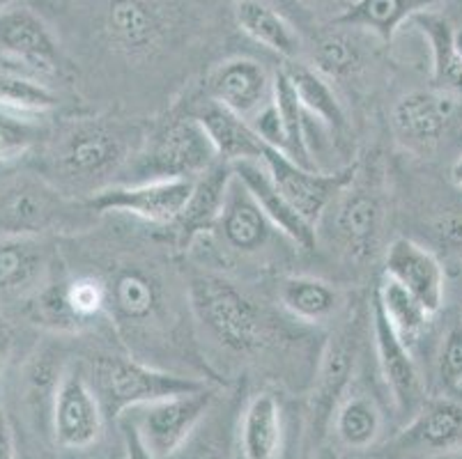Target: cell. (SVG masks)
Masks as SVG:
<instances>
[{
    "mask_svg": "<svg viewBox=\"0 0 462 459\" xmlns=\"http://www.w3.org/2000/svg\"><path fill=\"white\" fill-rule=\"evenodd\" d=\"M193 179H150V182H120L86 197L97 214H125L143 223L171 227L182 212L191 193Z\"/></svg>",
    "mask_w": 462,
    "mask_h": 459,
    "instance_id": "obj_12",
    "label": "cell"
},
{
    "mask_svg": "<svg viewBox=\"0 0 462 459\" xmlns=\"http://www.w3.org/2000/svg\"><path fill=\"white\" fill-rule=\"evenodd\" d=\"M14 3H16V0H0V12L7 10V7H12Z\"/></svg>",
    "mask_w": 462,
    "mask_h": 459,
    "instance_id": "obj_49",
    "label": "cell"
},
{
    "mask_svg": "<svg viewBox=\"0 0 462 459\" xmlns=\"http://www.w3.org/2000/svg\"><path fill=\"white\" fill-rule=\"evenodd\" d=\"M451 182H453V187L460 188L462 191V154L456 159V161H453V166H451Z\"/></svg>",
    "mask_w": 462,
    "mask_h": 459,
    "instance_id": "obj_47",
    "label": "cell"
},
{
    "mask_svg": "<svg viewBox=\"0 0 462 459\" xmlns=\"http://www.w3.org/2000/svg\"><path fill=\"white\" fill-rule=\"evenodd\" d=\"M44 136L40 117L16 115L0 108V163L23 157Z\"/></svg>",
    "mask_w": 462,
    "mask_h": 459,
    "instance_id": "obj_39",
    "label": "cell"
},
{
    "mask_svg": "<svg viewBox=\"0 0 462 459\" xmlns=\"http://www.w3.org/2000/svg\"><path fill=\"white\" fill-rule=\"evenodd\" d=\"M106 414L86 370L67 363L51 409V435L65 450H86L102 439Z\"/></svg>",
    "mask_w": 462,
    "mask_h": 459,
    "instance_id": "obj_13",
    "label": "cell"
},
{
    "mask_svg": "<svg viewBox=\"0 0 462 459\" xmlns=\"http://www.w3.org/2000/svg\"><path fill=\"white\" fill-rule=\"evenodd\" d=\"M203 95L242 120L254 122L274 99V76L254 58L235 56L208 71Z\"/></svg>",
    "mask_w": 462,
    "mask_h": 459,
    "instance_id": "obj_15",
    "label": "cell"
},
{
    "mask_svg": "<svg viewBox=\"0 0 462 459\" xmlns=\"http://www.w3.org/2000/svg\"><path fill=\"white\" fill-rule=\"evenodd\" d=\"M373 301L377 303V308L386 317V322L392 324V328L398 334V338L414 349L426 334L428 324H430L432 315L423 308L419 298L411 297L405 288L392 280V278L382 276L380 285L375 289Z\"/></svg>",
    "mask_w": 462,
    "mask_h": 459,
    "instance_id": "obj_32",
    "label": "cell"
},
{
    "mask_svg": "<svg viewBox=\"0 0 462 459\" xmlns=\"http://www.w3.org/2000/svg\"><path fill=\"white\" fill-rule=\"evenodd\" d=\"M141 126L113 117H71L56 129L42 154V177L67 196L102 191L125 175L141 150Z\"/></svg>",
    "mask_w": 462,
    "mask_h": 459,
    "instance_id": "obj_1",
    "label": "cell"
},
{
    "mask_svg": "<svg viewBox=\"0 0 462 459\" xmlns=\"http://www.w3.org/2000/svg\"><path fill=\"white\" fill-rule=\"evenodd\" d=\"M187 113L200 122V126H203L205 133L212 141L214 150H217L218 161L235 166L239 161L263 159L267 145L258 136L254 124L235 115L226 106H221V104L203 95L200 99H196V104L187 108Z\"/></svg>",
    "mask_w": 462,
    "mask_h": 459,
    "instance_id": "obj_23",
    "label": "cell"
},
{
    "mask_svg": "<svg viewBox=\"0 0 462 459\" xmlns=\"http://www.w3.org/2000/svg\"><path fill=\"white\" fill-rule=\"evenodd\" d=\"M411 25L426 37L430 46L432 87L462 99V46L451 21L432 10L414 16Z\"/></svg>",
    "mask_w": 462,
    "mask_h": 459,
    "instance_id": "obj_26",
    "label": "cell"
},
{
    "mask_svg": "<svg viewBox=\"0 0 462 459\" xmlns=\"http://www.w3.org/2000/svg\"><path fill=\"white\" fill-rule=\"evenodd\" d=\"M14 457V441H12V425L0 414V459Z\"/></svg>",
    "mask_w": 462,
    "mask_h": 459,
    "instance_id": "obj_45",
    "label": "cell"
},
{
    "mask_svg": "<svg viewBox=\"0 0 462 459\" xmlns=\"http://www.w3.org/2000/svg\"><path fill=\"white\" fill-rule=\"evenodd\" d=\"M331 207H334L331 233L340 251L356 262L375 258L386 218L382 193L371 187H355L352 182L336 197Z\"/></svg>",
    "mask_w": 462,
    "mask_h": 459,
    "instance_id": "obj_16",
    "label": "cell"
},
{
    "mask_svg": "<svg viewBox=\"0 0 462 459\" xmlns=\"http://www.w3.org/2000/svg\"><path fill=\"white\" fill-rule=\"evenodd\" d=\"M442 3L444 0H352L336 23L368 31L380 40L392 41L402 23L423 12H432Z\"/></svg>",
    "mask_w": 462,
    "mask_h": 459,
    "instance_id": "obj_27",
    "label": "cell"
},
{
    "mask_svg": "<svg viewBox=\"0 0 462 459\" xmlns=\"http://www.w3.org/2000/svg\"><path fill=\"white\" fill-rule=\"evenodd\" d=\"M104 280L108 288V317L129 343L163 326L168 313L166 288L154 269L125 262Z\"/></svg>",
    "mask_w": 462,
    "mask_h": 459,
    "instance_id": "obj_8",
    "label": "cell"
},
{
    "mask_svg": "<svg viewBox=\"0 0 462 459\" xmlns=\"http://www.w3.org/2000/svg\"><path fill=\"white\" fill-rule=\"evenodd\" d=\"M356 361H359V324L347 322L329 335L315 368L309 393V429L322 439L331 427L338 404L352 390Z\"/></svg>",
    "mask_w": 462,
    "mask_h": 459,
    "instance_id": "obj_9",
    "label": "cell"
},
{
    "mask_svg": "<svg viewBox=\"0 0 462 459\" xmlns=\"http://www.w3.org/2000/svg\"><path fill=\"white\" fill-rule=\"evenodd\" d=\"M92 459H125V450L120 454H113V453H104V454H97Z\"/></svg>",
    "mask_w": 462,
    "mask_h": 459,
    "instance_id": "obj_48",
    "label": "cell"
},
{
    "mask_svg": "<svg viewBox=\"0 0 462 459\" xmlns=\"http://www.w3.org/2000/svg\"><path fill=\"white\" fill-rule=\"evenodd\" d=\"M51 251L44 237H0V298H31L49 280Z\"/></svg>",
    "mask_w": 462,
    "mask_h": 459,
    "instance_id": "obj_24",
    "label": "cell"
},
{
    "mask_svg": "<svg viewBox=\"0 0 462 459\" xmlns=\"http://www.w3.org/2000/svg\"><path fill=\"white\" fill-rule=\"evenodd\" d=\"M283 409L274 393L263 390L246 402L237 423V450L242 459H281Z\"/></svg>",
    "mask_w": 462,
    "mask_h": 459,
    "instance_id": "obj_25",
    "label": "cell"
},
{
    "mask_svg": "<svg viewBox=\"0 0 462 459\" xmlns=\"http://www.w3.org/2000/svg\"><path fill=\"white\" fill-rule=\"evenodd\" d=\"M313 69L320 71L325 78L343 81V78L356 76L366 67V50L350 31H346V25H338L318 37L313 49Z\"/></svg>",
    "mask_w": 462,
    "mask_h": 459,
    "instance_id": "obj_34",
    "label": "cell"
},
{
    "mask_svg": "<svg viewBox=\"0 0 462 459\" xmlns=\"http://www.w3.org/2000/svg\"><path fill=\"white\" fill-rule=\"evenodd\" d=\"M65 292L71 313L83 331L108 317V288L104 276L81 273L77 278H69L65 280Z\"/></svg>",
    "mask_w": 462,
    "mask_h": 459,
    "instance_id": "obj_38",
    "label": "cell"
},
{
    "mask_svg": "<svg viewBox=\"0 0 462 459\" xmlns=\"http://www.w3.org/2000/svg\"><path fill=\"white\" fill-rule=\"evenodd\" d=\"M285 71H288L290 81L295 86L306 115L315 117L331 133L343 132L347 126V117L334 87H331L329 78H325L320 71H315L313 67L306 65H290L285 67Z\"/></svg>",
    "mask_w": 462,
    "mask_h": 459,
    "instance_id": "obj_33",
    "label": "cell"
},
{
    "mask_svg": "<svg viewBox=\"0 0 462 459\" xmlns=\"http://www.w3.org/2000/svg\"><path fill=\"white\" fill-rule=\"evenodd\" d=\"M88 377L95 386V393L108 420H120L127 411L143 404L209 386L200 377L168 372L141 359L117 356V353L97 356L90 363Z\"/></svg>",
    "mask_w": 462,
    "mask_h": 459,
    "instance_id": "obj_4",
    "label": "cell"
},
{
    "mask_svg": "<svg viewBox=\"0 0 462 459\" xmlns=\"http://www.w3.org/2000/svg\"><path fill=\"white\" fill-rule=\"evenodd\" d=\"M272 106H274L276 129H279V142H276L274 150L283 151L285 157H290L300 166L318 168L309 150L306 111L285 69H279L274 74V99H272Z\"/></svg>",
    "mask_w": 462,
    "mask_h": 459,
    "instance_id": "obj_29",
    "label": "cell"
},
{
    "mask_svg": "<svg viewBox=\"0 0 462 459\" xmlns=\"http://www.w3.org/2000/svg\"><path fill=\"white\" fill-rule=\"evenodd\" d=\"M263 163L270 172L272 182L288 202L310 225H318L327 209L334 205L336 197L346 191L356 179V163L340 168V170L322 172L318 168H306L285 157L283 151L267 145L263 154Z\"/></svg>",
    "mask_w": 462,
    "mask_h": 459,
    "instance_id": "obj_11",
    "label": "cell"
},
{
    "mask_svg": "<svg viewBox=\"0 0 462 459\" xmlns=\"http://www.w3.org/2000/svg\"><path fill=\"white\" fill-rule=\"evenodd\" d=\"M279 301L290 317L304 324H327L346 306L336 285L315 276H285L279 283Z\"/></svg>",
    "mask_w": 462,
    "mask_h": 459,
    "instance_id": "obj_28",
    "label": "cell"
},
{
    "mask_svg": "<svg viewBox=\"0 0 462 459\" xmlns=\"http://www.w3.org/2000/svg\"><path fill=\"white\" fill-rule=\"evenodd\" d=\"M178 31V7L171 0H106L102 35L116 56L145 62L159 56Z\"/></svg>",
    "mask_w": 462,
    "mask_h": 459,
    "instance_id": "obj_6",
    "label": "cell"
},
{
    "mask_svg": "<svg viewBox=\"0 0 462 459\" xmlns=\"http://www.w3.org/2000/svg\"><path fill=\"white\" fill-rule=\"evenodd\" d=\"M0 58L37 78H51L62 69V50L51 28L28 7L0 12Z\"/></svg>",
    "mask_w": 462,
    "mask_h": 459,
    "instance_id": "obj_14",
    "label": "cell"
},
{
    "mask_svg": "<svg viewBox=\"0 0 462 459\" xmlns=\"http://www.w3.org/2000/svg\"><path fill=\"white\" fill-rule=\"evenodd\" d=\"M435 234L439 242L448 246H462V216L460 214H444L435 221Z\"/></svg>",
    "mask_w": 462,
    "mask_h": 459,
    "instance_id": "obj_43",
    "label": "cell"
},
{
    "mask_svg": "<svg viewBox=\"0 0 462 459\" xmlns=\"http://www.w3.org/2000/svg\"><path fill=\"white\" fill-rule=\"evenodd\" d=\"M0 390H3V370H0Z\"/></svg>",
    "mask_w": 462,
    "mask_h": 459,
    "instance_id": "obj_50",
    "label": "cell"
},
{
    "mask_svg": "<svg viewBox=\"0 0 462 459\" xmlns=\"http://www.w3.org/2000/svg\"><path fill=\"white\" fill-rule=\"evenodd\" d=\"M347 3H352V0H347Z\"/></svg>",
    "mask_w": 462,
    "mask_h": 459,
    "instance_id": "obj_51",
    "label": "cell"
},
{
    "mask_svg": "<svg viewBox=\"0 0 462 459\" xmlns=\"http://www.w3.org/2000/svg\"><path fill=\"white\" fill-rule=\"evenodd\" d=\"M217 404V402H214ZM214 407L205 416L199 429L171 459H230V445L226 439V425L212 416Z\"/></svg>",
    "mask_w": 462,
    "mask_h": 459,
    "instance_id": "obj_40",
    "label": "cell"
},
{
    "mask_svg": "<svg viewBox=\"0 0 462 459\" xmlns=\"http://www.w3.org/2000/svg\"><path fill=\"white\" fill-rule=\"evenodd\" d=\"M233 182V166L217 161L209 170L193 179L191 193L182 212L168 230H173V242L180 251H189L193 243L214 233L221 209H224L228 187Z\"/></svg>",
    "mask_w": 462,
    "mask_h": 459,
    "instance_id": "obj_21",
    "label": "cell"
},
{
    "mask_svg": "<svg viewBox=\"0 0 462 459\" xmlns=\"http://www.w3.org/2000/svg\"><path fill=\"white\" fill-rule=\"evenodd\" d=\"M235 21L242 32H246L264 49L279 53L281 58L292 60L300 53V35L267 0H235Z\"/></svg>",
    "mask_w": 462,
    "mask_h": 459,
    "instance_id": "obj_30",
    "label": "cell"
},
{
    "mask_svg": "<svg viewBox=\"0 0 462 459\" xmlns=\"http://www.w3.org/2000/svg\"><path fill=\"white\" fill-rule=\"evenodd\" d=\"M67 363L62 361L56 347H40L23 368V395L26 404L35 414L49 416L51 423L53 398H56L58 384L65 374Z\"/></svg>",
    "mask_w": 462,
    "mask_h": 459,
    "instance_id": "obj_36",
    "label": "cell"
},
{
    "mask_svg": "<svg viewBox=\"0 0 462 459\" xmlns=\"http://www.w3.org/2000/svg\"><path fill=\"white\" fill-rule=\"evenodd\" d=\"M12 441H14L12 459H56L37 436H32L26 429H19L16 425H12Z\"/></svg>",
    "mask_w": 462,
    "mask_h": 459,
    "instance_id": "obj_42",
    "label": "cell"
},
{
    "mask_svg": "<svg viewBox=\"0 0 462 459\" xmlns=\"http://www.w3.org/2000/svg\"><path fill=\"white\" fill-rule=\"evenodd\" d=\"M456 101L439 90L407 92L392 108L393 133L410 151L426 154L435 150L456 113Z\"/></svg>",
    "mask_w": 462,
    "mask_h": 459,
    "instance_id": "obj_18",
    "label": "cell"
},
{
    "mask_svg": "<svg viewBox=\"0 0 462 459\" xmlns=\"http://www.w3.org/2000/svg\"><path fill=\"white\" fill-rule=\"evenodd\" d=\"M92 216L86 200L67 196L40 172H19L0 184V237L79 233Z\"/></svg>",
    "mask_w": 462,
    "mask_h": 459,
    "instance_id": "obj_3",
    "label": "cell"
},
{
    "mask_svg": "<svg viewBox=\"0 0 462 459\" xmlns=\"http://www.w3.org/2000/svg\"><path fill=\"white\" fill-rule=\"evenodd\" d=\"M462 453V404L430 398L384 445V459H448Z\"/></svg>",
    "mask_w": 462,
    "mask_h": 459,
    "instance_id": "obj_10",
    "label": "cell"
},
{
    "mask_svg": "<svg viewBox=\"0 0 462 459\" xmlns=\"http://www.w3.org/2000/svg\"><path fill=\"white\" fill-rule=\"evenodd\" d=\"M233 172L239 182L249 188L254 200L258 202V207L263 209L264 216L270 218V223L276 227V233H279L281 237L288 239V242L292 243V246L300 248V251H313L315 242H318V230H315V225H310V223L290 205L288 197L276 188V184L272 182L270 172L264 168L263 159L235 163Z\"/></svg>",
    "mask_w": 462,
    "mask_h": 459,
    "instance_id": "obj_22",
    "label": "cell"
},
{
    "mask_svg": "<svg viewBox=\"0 0 462 459\" xmlns=\"http://www.w3.org/2000/svg\"><path fill=\"white\" fill-rule=\"evenodd\" d=\"M217 399V390L205 386L191 393L171 395L157 402L143 404L127 411L120 420L136 429V435L154 457L171 459L199 429Z\"/></svg>",
    "mask_w": 462,
    "mask_h": 459,
    "instance_id": "obj_7",
    "label": "cell"
},
{
    "mask_svg": "<svg viewBox=\"0 0 462 459\" xmlns=\"http://www.w3.org/2000/svg\"><path fill=\"white\" fill-rule=\"evenodd\" d=\"M58 106V95L42 78L16 67H0V108L16 115L42 117Z\"/></svg>",
    "mask_w": 462,
    "mask_h": 459,
    "instance_id": "obj_35",
    "label": "cell"
},
{
    "mask_svg": "<svg viewBox=\"0 0 462 459\" xmlns=\"http://www.w3.org/2000/svg\"><path fill=\"white\" fill-rule=\"evenodd\" d=\"M384 276L419 298L430 315L442 310L447 273L435 252L414 239L398 237L389 243L384 252Z\"/></svg>",
    "mask_w": 462,
    "mask_h": 459,
    "instance_id": "obj_19",
    "label": "cell"
},
{
    "mask_svg": "<svg viewBox=\"0 0 462 459\" xmlns=\"http://www.w3.org/2000/svg\"><path fill=\"white\" fill-rule=\"evenodd\" d=\"M371 319L377 368H380L382 379H384L386 390L392 395L393 409L398 411V416L411 418L428 399L426 384H423V377L419 372L417 361H414V353L398 338V334L392 328V324L386 322L375 301H373Z\"/></svg>",
    "mask_w": 462,
    "mask_h": 459,
    "instance_id": "obj_17",
    "label": "cell"
},
{
    "mask_svg": "<svg viewBox=\"0 0 462 459\" xmlns=\"http://www.w3.org/2000/svg\"><path fill=\"white\" fill-rule=\"evenodd\" d=\"M218 161L212 141L189 113L173 115L145 133L141 150L129 163V182L196 179Z\"/></svg>",
    "mask_w": 462,
    "mask_h": 459,
    "instance_id": "obj_5",
    "label": "cell"
},
{
    "mask_svg": "<svg viewBox=\"0 0 462 459\" xmlns=\"http://www.w3.org/2000/svg\"><path fill=\"white\" fill-rule=\"evenodd\" d=\"M274 233L276 227L258 207V202L254 200L249 188L239 182L233 172V182L228 187L224 209H221V216L214 225V237L218 239L221 248L235 252V255H242V258H249V255H258L260 251L270 246Z\"/></svg>",
    "mask_w": 462,
    "mask_h": 459,
    "instance_id": "obj_20",
    "label": "cell"
},
{
    "mask_svg": "<svg viewBox=\"0 0 462 459\" xmlns=\"http://www.w3.org/2000/svg\"><path fill=\"white\" fill-rule=\"evenodd\" d=\"M120 427H123L125 459H157L148 448H145V444H143L141 436L136 435V429H134L132 425L120 420Z\"/></svg>",
    "mask_w": 462,
    "mask_h": 459,
    "instance_id": "obj_44",
    "label": "cell"
},
{
    "mask_svg": "<svg viewBox=\"0 0 462 459\" xmlns=\"http://www.w3.org/2000/svg\"><path fill=\"white\" fill-rule=\"evenodd\" d=\"M193 319L226 352L254 356L274 343V322L246 289L218 273H199L187 288Z\"/></svg>",
    "mask_w": 462,
    "mask_h": 459,
    "instance_id": "obj_2",
    "label": "cell"
},
{
    "mask_svg": "<svg viewBox=\"0 0 462 459\" xmlns=\"http://www.w3.org/2000/svg\"><path fill=\"white\" fill-rule=\"evenodd\" d=\"M28 315L42 328L58 335L83 334L81 324L77 322L67 303L65 280H46L31 298H28Z\"/></svg>",
    "mask_w": 462,
    "mask_h": 459,
    "instance_id": "obj_37",
    "label": "cell"
},
{
    "mask_svg": "<svg viewBox=\"0 0 462 459\" xmlns=\"http://www.w3.org/2000/svg\"><path fill=\"white\" fill-rule=\"evenodd\" d=\"M331 427L336 439L347 450H368L384 432V416L371 395L350 390L338 404Z\"/></svg>",
    "mask_w": 462,
    "mask_h": 459,
    "instance_id": "obj_31",
    "label": "cell"
},
{
    "mask_svg": "<svg viewBox=\"0 0 462 459\" xmlns=\"http://www.w3.org/2000/svg\"><path fill=\"white\" fill-rule=\"evenodd\" d=\"M12 347H14V334H12L10 324L0 319V370H3L5 361L10 359Z\"/></svg>",
    "mask_w": 462,
    "mask_h": 459,
    "instance_id": "obj_46",
    "label": "cell"
},
{
    "mask_svg": "<svg viewBox=\"0 0 462 459\" xmlns=\"http://www.w3.org/2000/svg\"><path fill=\"white\" fill-rule=\"evenodd\" d=\"M437 377L444 389H462V324L453 326L444 338L437 359Z\"/></svg>",
    "mask_w": 462,
    "mask_h": 459,
    "instance_id": "obj_41",
    "label": "cell"
}]
</instances>
